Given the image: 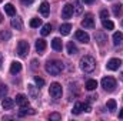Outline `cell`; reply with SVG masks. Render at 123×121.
<instances>
[{
  "instance_id": "6da1fadb",
  "label": "cell",
  "mask_w": 123,
  "mask_h": 121,
  "mask_svg": "<svg viewBox=\"0 0 123 121\" xmlns=\"http://www.w3.org/2000/svg\"><path fill=\"white\" fill-rule=\"evenodd\" d=\"M63 63L59 60H52V61H47L46 63V71L49 73V74H52V76H57V74H60L62 70H63Z\"/></svg>"
},
{
  "instance_id": "7a4b0ae2",
  "label": "cell",
  "mask_w": 123,
  "mask_h": 121,
  "mask_svg": "<svg viewBox=\"0 0 123 121\" xmlns=\"http://www.w3.org/2000/svg\"><path fill=\"white\" fill-rule=\"evenodd\" d=\"M96 67V61L92 56H85L82 60H80V68L85 71V73H92Z\"/></svg>"
},
{
  "instance_id": "3957f363",
  "label": "cell",
  "mask_w": 123,
  "mask_h": 121,
  "mask_svg": "<svg viewBox=\"0 0 123 121\" xmlns=\"http://www.w3.org/2000/svg\"><path fill=\"white\" fill-rule=\"evenodd\" d=\"M102 87L105 88L106 91H113L116 88V80L113 78V77H105L103 80H102Z\"/></svg>"
},
{
  "instance_id": "277c9868",
  "label": "cell",
  "mask_w": 123,
  "mask_h": 121,
  "mask_svg": "<svg viewBox=\"0 0 123 121\" xmlns=\"http://www.w3.org/2000/svg\"><path fill=\"white\" fill-rule=\"evenodd\" d=\"M62 86L59 83H52L50 84V87H49V94H50V97H53V98H60L62 97Z\"/></svg>"
},
{
  "instance_id": "5b68a950",
  "label": "cell",
  "mask_w": 123,
  "mask_h": 121,
  "mask_svg": "<svg viewBox=\"0 0 123 121\" xmlns=\"http://www.w3.org/2000/svg\"><path fill=\"white\" fill-rule=\"evenodd\" d=\"M29 53V43L25 41V40H20L19 44H17V54L20 57H26Z\"/></svg>"
},
{
  "instance_id": "8992f818",
  "label": "cell",
  "mask_w": 123,
  "mask_h": 121,
  "mask_svg": "<svg viewBox=\"0 0 123 121\" xmlns=\"http://www.w3.org/2000/svg\"><path fill=\"white\" fill-rule=\"evenodd\" d=\"M82 26H83L85 29H93V27H94V19H93V16L90 13L85 14V17H83V20H82Z\"/></svg>"
},
{
  "instance_id": "52a82bcc",
  "label": "cell",
  "mask_w": 123,
  "mask_h": 121,
  "mask_svg": "<svg viewBox=\"0 0 123 121\" xmlns=\"http://www.w3.org/2000/svg\"><path fill=\"white\" fill-rule=\"evenodd\" d=\"M120 66H122V60H120V59H110V60L107 61V64H106L107 70H110V71L119 70Z\"/></svg>"
},
{
  "instance_id": "ba28073f",
  "label": "cell",
  "mask_w": 123,
  "mask_h": 121,
  "mask_svg": "<svg viewBox=\"0 0 123 121\" xmlns=\"http://www.w3.org/2000/svg\"><path fill=\"white\" fill-rule=\"evenodd\" d=\"M74 37H76L77 41H80V43H83V44L89 43V40H90L89 34H87L86 31H83V30H77L76 31V34H74Z\"/></svg>"
},
{
  "instance_id": "9c48e42d",
  "label": "cell",
  "mask_w": 123,
  "mask_h": 121,
  "mask_svg": "<svg viewBox=\"0 0 123 121\" xmlns=\"http://www.w3.org/2000/svg\"><path fill=\"white\" fill-rule=\"evenodd\" d=\"M16 104L22 108V107H27L29 105V98H27V95H25V94H17L16 95Z\"/></svg>"
},
{
  "instance_id": "30bf717a",
  "label": "cell",
  "mask_w": 123,
  "mask_h": 121,
  "mask_svg": "<svg viewBox=\"0 0 123 121\" xmlns=\"http://www.w3.org/2000/svg\"><path fill=\"white\" fill-rule=\"evenodd\" d=\"M73 16V6L72 4H64L63 10H62V17L63 19H70Z\"/></svg>"
},
{
  "instance_id": "8fae6325",
  "label": "cell",
  "mask_w": 123,
  "mask_h": 121,
  "mask_svg": "<svg viewBox=\"0 0 123 121\" xmlns=\"http://www.w3.org/2000/svg\"><path fill=\"white\" fill-rule=\"evenodd\" d=\"M94 40H96L100 46H103V44L107 41V36H106V33H103V31H96V33H94Z\"/></svg>"
},
{
  "instance_id": "7c38bea8",
  "label": "cell",
  "mask_w": 123,
  "mask_h": 121,
  "mask_svg": "<svg viewBox=\"0 0 123 121\" xmlns=\"http://www.w3.org/2000/svg\"><path fill=\"white\" fill-rule=\"evenodd\" d=\"M13 105H14V100H13V98H3L1 107H3L4 110H12Z\"/></svg>"
},
{
  "instance_id": "4fadbf2b",
  "label": "cell",
  "mask_w": 123,
  "mask_h": 121,
  "mask_svg": "<svg viewBox=\"0 0 123 121\" xmlns=\"http://www.w3.org/2000/svg\"><path fill=\"white\" fill-rule=\"evenodd\" d=\"M39 11L43 14V16H49V11H50V6L47 1H43L40 6H39Z\"/></svg>"
},
{
  "instance_id": "5bb4252c",
  "label": "cell",
  "mask_w": 123,
  "mask_h": 121,
  "mask_svg": "<svg viewBox=\"0 0 123 121\" xmlns=\"http://www.w3.org/2000/svg\"><path fill=\"white\" fill-rule=\"evenodd\" d=\"M20 70H22V63L13 61V63L10 64V73H12V74H17V73H20Z\"/></svg>"
},
{
  "instance_id": "9a60e30c",
  "label": "cell",
  "mask_w": 123,
  "mask_h": 121,
  "mask_svg": "<svg viewBox=\"0 0 123 121\" xmlns=\"http://www.w3.org/2000/svg\"><path fill=\"white\" fill-rule=\"evenodd\" d=\"M52 47H53V50H56V51H62L63 44H62V40L59 37H55V38L52 40Z\"/></svg>"
},
{
  "instance_id": "2e32d148",
  "label": "cell",
  "mask_w": 123,
  "mask_h": 121,
  "mask_svg": "<svg viewBox=\"0 0 123 121\" xmlns=\"http://www.w3.org/2000/svg\"><path fill=\"white\" fill-rule=\"evenodd\" d=\"M12 27L16 29V30H22V29H23V22H22V19H19V17L12 19Z\"/></svg>"
},
{
  "instance_id": "e0dca14e",
  "label": "cell",
  "mask_w": 123,
  "mask_h": 121,
  "mask_svg": "<svg viewBox=\"0 0 123 121\" xmlns=\"http://www.w3.org/2000/svg\"><path fill=\"white\" fill-rule=\"evenodd\" d=\"M44 50H46V41L43 38H39L36 41V51L37 53H43Z\"/></svg>"
},
{
  "instance_id": "ac0fdd59",
  "label": "cell",
  "mask_w": 123,
  "mask_h": 121,
  "mask_svg": "<svg viewBox=\"0 0 123 121\" xmlns=\"http://www.w3.org/2000/svg\"><path fill=\"white\" fill-rule=\"evenodd\" d=\"M122 43H123V33L116 31V33L113 34V44H115V46H120Z\"/></svg>"
},
{
  "instance_id": "d6986e66",
  "label": "cell",
  "mask_w": 123,
  "mask_h": 121,
  "mask_svg": "<svg viewBox=\"0 0 123 121\" xmlns=\"http://www.w3.org/2000/svg\"><path fill=\"white\" fill-rule=\"evenodd\" d=\"M70 30H72V24H70V23H64V24H62L60 29H59V31H60L62 36H67V34L70 33Z\"/></svg>"
},
{
  "instance_id": "ffe728a7",
  "label": "cell",
  "mask_w": 123,
  "mask_h": 121,
  "mask_svg": "<svg viewBox=\"0 0 123 121\" xmlns=\"http://www.w3.org/2000/svg\"><path fill=\"white\" fill-rule=\"evenodd\" d=\"M4 11H6V14H9V16H14V14H16V7H14L13 4L7 3V4L4 6Z\"/></svg>"
},
{
  "instance_id": "44dd1931",
  "label": "cell",
  "mask_w": 123,
  "mask_h": 121,
  "mask_svg": "<svg viewBox=\"0 0 123 121\" xmlns=\"http://www.w3.org/2000/svg\"><path fill=\"white\" fill-rule=\"evenodd\" d=\"M86 90H89V91H93L96 87H97V81L96 80H87L86 81Z\"/></svg>"
},
{
  "instance_id": "7402d4cb",
  "label": "cell",
  "mask_w": 123,
  "mask_h": 121,
  "mask_svg": "<svg viewBox=\"0 0 123 121\" xmlns=\"http://www.w3.org/2000/svg\"><path fill=\"white\" fill-rule=\"evenodd\" d=\"M67 53H69V54H76V53H77V47L74 46L73 41H69V43H67Z\"/></svg>"
},
{
  "instance_id": "603a6c76",
  "label": "cell",
  "mask_w": 123,
  "mask_h": 121,
  "mask_svg": "<svg viewBox=\"0 0 123 121\" xmlns=\"http://www.w3.org/2000/svg\"><path fill=\"white\" fill-rule=\"evenodd\" d=\"M102 24H103V27H105L106 30H113V29H115L113 22H110L109 19H107V20H102Z\"/></svg>"
},
{
  "instance_id": "cb8c5ba5",
  "label": "cell",
  "mask_w": 123,
  "mask_h": 121,
  "mask_svg": "<svg viewBox=\"0 0 123 121\" xmlns=\"http://www.w3.org/2000/svg\"><path fill=\"white\" fill-rule=\"evenodd\" d=\"M39 26H42V19H37V17H33L30 20V27H39Z\"/></svg>"
},
{
  "instance_id": "d4e9b609",
  "label": "cell",
  "mask_w": 123,
  "mask_h": 121,
  "mask_svg": "<svg viewBox=\"0 0 123 121\" xmlns=\"http://www.w3.org/2000/svg\"><path fill=\"white\" fill-rule=\"evenodd\" d=\"M72 111H73V114H74V116H79V114L83 111V110H82V103H76Z\"/></svg>"
},
{
  "instance_id": "484cf974",
  "label": "cell",
  "mask_w": 123,
  "mask_h": 121,
  "mask_svg": "<svg viewBox=\"0 0 123 121\" xmlns=\"http://www.w3.org/2000/svg\"><path fill=\"white\" fill-rule=\"evenodd\" d=\"M50 31H52V24H44L40 33H42V36H47V34H50Z\"/></svg>"
},
{
  "instance_id": "4316f807",
  "label": "cell",
  "mask_w": 123,
  "mask_h": 121,
  "mask_svg": "<svg viewBox=\"0 0 123 121\" xmlns=\"http://www.w3.org/2000/svg\"><path fill=\"white\" fill-rule=\"evenodd\" d=\"M113 14H115L116 17H119V16L122 14V4H115V6H113Z\"/></svg>"
},
{
  "instance_id": "83f0119b",
  "label": "cell",
  "mask_w": 123,
  "mask_h": 121,
  "mask_svg": "<svg viewBox=\"0 0 123 121\" xmlns=\"http://www.w3.org/2000/svg\"><path fill=\"white\" fill-rule=\"evenodd\" d=\"M106 105H107V108H109L110 111H115V110H116V101H115V100H109V101L106 103Z\"/></svg>"
},
{
  "instance_id": "f1b7e54d",
  "label": "cell",
  "mask_w": 123,
  "mask_h": 121,
  "mask_svg": "<svg viewBox=\"0 0 123 121\" xmlns=\"http://www.w3.org/2000/svg\"><path fill=\"white\" fill-rule=\"evenodd\" d=\"M7 86H4V84H0V98H4L6 97V94H7Z\"/></svg>"
},
{
  "instance_id": "f546056e",
  "label": "cell",
  "mask_w": 123,
  "mask_h": 121,
  "mask_svg": "<svg viewBox=\"0 0 123 121\" xmlns=\"http://www.w3.org/2000/svg\"><path fill=\"white\" fill-rule=\"evenodd\" d=\"M29 94H30L31 98H37V90L34 86H29Z\"/></svg>"
},
{
  "instance_id": "4dcf8cb0",
  "label": "cell",
  "mask_w": 123,
  "mask_h": 121,
  "mask_svg": "<svg viewBox=\"0 0 123 121\" xmlns=\"http://www.w3.org/2000/svg\"><path fill=\"white\" fill-rule=\"evenodd\" d=\"M34 83H36V84H37V87H39V88H40V87H43V86H44V80H43V78H42V77H37V76H36V77H34Z\"/></svg>"
},
{
  "instance_id": "1f68e13d",
  "label": "cell",
  "mask_w": 123,
  "mask_h": 121,
  "mask_svg": "<svg viewBox=\"0 0 123 121\" xmlns=\"http://www.w3.org/2000/svg\"><path fill=\"white\" fill-rule=\"evenodd\" d=\"M100 19L102 20H107L109 19V11L107 10H102L100 11Z\"/></svg>"
},
{
  "instance_id": "d6a6232c",
  "label": "cell",
  "mask_w": 123,
  "mask_h": 121,
  "mask_svg": "<svg viewBox=\"0 0 123 121\" xmlns=\"http://www.w3.org/2000/svg\"><path fill=\"white\" fill-rule=\"evenodd\" d=\"M82 110H85V111L90 113V111H92V107H90V104H89V103H82Z\"/></svg>"
},
{
  "instance_id": "836d02e7",
  "label": "cell",
  "mask_w": 123,
  "mask_h": 121,
  "mask_svg": "<svg viewBox=\"0 0 123 121\" xmlns=\"http://www.w3.org/2000/svg\"><path fill=\"white\" fill-rule=\"evenodd\" d=\"M49 118H50V120H60L62 117H60V114L53 113V114H50V116H49Z\"/></svg>"
},
{
  "instance_id": "e575fe53",
  "label": "cell",
  "mask_w": 123,
  "mask_h": 121,
  "mask_svg": "<svg viewBox=\"0 0 123 121\" xmlns=\"http://www.w3.org/2000/svg\"><path fill=\"white\" fill-rule=\"evenodd\" d=\"M74 7H76V14H80V13H82V6H80L79 1H76V6H74Z\"/></svg>"
},
{
  "instance_id": "d590c367",
  "label": "cell",
  "mask_w": 123,
  "mask_h": 121,
  "mask_svg": "<svg viewBox=\"0 0 123 121\" xmlns=\"http://www.w3.org/2000/svg\"><path fill=\"white\" fill-rule=\"evenodd\" d=\"M20 1H22V4H25V6H30V4H33L34 0H20Z\"/></svg>"
},
{
  "instance_id": "8d00e7d4",
  "label": "cell",
  "mask_w": 123,
  "mask_h": 121,
  "mask_svg": "<svg viewBox=\"0 0 123 121\" xmlns=\"http://www.w3.org/2000/svg\"><path fill=\"white\" fill-rule=\"evenodd\" d=\"M85 4H92V3H94V0H82Z\"/></svg>"
},
{
  "instance_id": "74e56055",
  "label": "cell",
  "mask_w": 123,
  "mask_h": 121,
  "mask_svg": "<svg viewBox=\"0 0 123 121\" xmlns=\"http://www.w3.org/2000/svg\"><path fill=\"white\" fill-rule=\"evenodd\" d=\"M119 118H123V108L120 110V113H119Z\"/></svg>"
},
{
  "instance_id": "f35d334b",
  "label": "cell",
  "mask_w": 123,
  "mask_h": 121,
  "mask_svg": "<svg viewBox=\"0 0 123 121\" xmlns=\"http://www.w3.org/2000/svg\"><path fill=\"white\" fill-rule=\"evenodd\" d=\"M1 63H3V56L0 54V68H1Z\"/></svg>"
},
{
  "instance_id": "ab89813d",
  "label": "cell",
  "mask_w": 123,
  "mask_h": 121,
  "mask_svg": "<svg viewBox=\"0 0 123 121\" xmlns=\"http://www.w3.org/2000/svg\"><path fill=\"white\" fill-rule=\"evenodd\" d=\"M1 22H3V16L0 14V23H1Z\"/></svg>"
},
{
  "instance_id": "60d3db41",
  "label": "cell",
  "mask_w": 123,
  "mask_h": 121,
  "mask_svg": "<svg viewBox=\"0 0 123 121\" xmlns=\"http://www.w3.org/2000/svg\"><path fill=\"white\" fill-rule=\"evenodd\" d=\"M3 37H4V34H0V40H1V38H3Z\"/></svg>"
},
{
  "instance_id": "b9f144b4",
  "label": "cell",
  "mask_w": 123,
  "mask_h": 121,
  "mask_svg": "<svg viewBox=\"0 0 123 121\" xmlns=\"http://www.w3.org/2000/svg\"><path fill=\"white\" fill-rule=\"evenodd\" d=\"M1 1H3V0H0V3H1Z\"/></svg>"
},
{
  "instance_id": "7bdbcfd3",
  "label": "cell",
  "mask_w": 123,
  "mask_h": 121,
  "mask_svg": "<svg viewBox=\"0 0 123 121\" xmlns=\"http://www.w3.org/2000/svg\"><path fill=\"white\" fill-rule=\"evenodd\" d=\"M122 24H123V22H122Z\"/></svg>"
}]
</instances>
